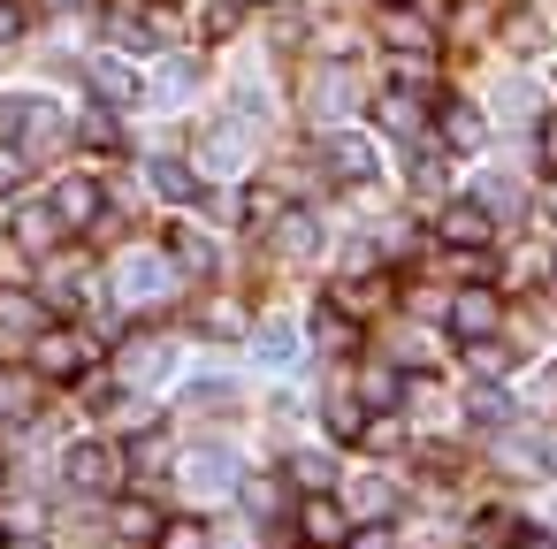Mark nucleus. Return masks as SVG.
<instances>
[{
    "instance_id": "72a5a7b5",
    "label": "nucleus",
    "mask_w": 557,
    "mask_h": 549,
    "mask_svg": "<svg viewBox=\"0 0 557 549\" xmlns=\"http://www.w3.org/2000/svg\"><path fill=\"white\" fill-rule=\"evenodd\" d=\"M153 549H214V541H207V526H199V519H169Z\"/></svg>"
},
{
    "instance_id": "423d86ee",
    "label": "nucleus",
    "mask_w": 557,
    "mask_h": 549,
    "mask_svg": "<svg viewBox=\"0 0 557 549\" xmlns=\"http://www.w3.org/2000/svg\"><path fill=\"white\" fill-rule=\"evenodd\" d=\"M496 458H504L511 481H549V473H557V442H549V435H504Z\"/></svg>"
},
{
    "instance_id": "473e14b6",
    "label": "nucleus",
    "mask_w": 557,
    "mask_h": 549,
    "mask_svg": "<svg viewBox=\"0 0 557 549\" xmlns=\"http://www.w3.org/2000/svg\"><path fill=\"white\" fill-rule=\"evenodd\" d=\"M329 435H336V442H359V435H367V412H359L351 397H336V404H329Z\"/></svg>"
},
{
    "instance_id": "a19ab883",
    "label": "nucleus",
    "mask_w": 557,
    "mask_h": 549,
    "mask_svg": "<svg viewBox=\"0 0 557 549\" xmlns=\"http://www.w3.org/2000/svg\"><path fill=\"white\" fill-rule=\"evenodd\" d=\"M359 442H367V450H397V442H405V427H397V420H367V435H359Z\"/></svg>"
},
{
    "instance_id": "37998d69",
    "label": "nucleus",
    "mask_w": 557,
    "mask_h": 549,
    "mask_svg": "<svg viewBox=\"0 0 557 549\" xmlns=\"http://www.w3.org/2000/svg\"><path fill=\"white\" fill-rule=\"evenodd\" d=\"M115 138H123V130H115V115H85V146H100V153H108Z\"/></svg>"
},
{
    "instance_id": "a878e982",
    "label": "nucleus",
    "mask_w": 557,
    "mask_h": 549,
    "mask_svg": "<svg viewBox=\"0 0 557 549\" xmlns=\"http://www.w3.org/2000/svg\"><path fill=\"white\" fill-rule=\"evenodd\" d=\"M344 511H351V519H389L397 496H389V481H359V488L344 496Z\"/></svg>"
},
{
    "instance_id": "dca6fc26",
    "label": "nucleus",
    "mask_w": 557,
    "mask_h": 549,
    "mask_svg": "<svg viewBox=\"0 0 557 549\" xmlns=\"http://www.w3.org/2000/svg\"><path fill=\"white\" fill-rule=\"evenodd\" d=\"M275 245H283V252H290V260H313V252H321V222H313V214H298V207H290V214H283V222H275Z\"/></svg>"
},
{
    "instance_id": "2f4dec72",
    "label": "nucleus",
    "mask_w": 557,
    "mask_h": 549,
    "mask_svg": "<svg viewBox=\"0 0 557 549\" xmlns=\"http://www.w3.org/2000/svg\"><path fill=\"white\" fill-rule=\"evenodd\" d=\"M359 397H367V404H397V397H405V382H397L389 366H367V374H359Z\"/></svg>"
},
{
    "instance_id": "412c9836",
    "label": "nucleus",
    "mask_w": 557,
    "mask_h": 549,
    "mask_svg": "<svg viewBox=\"0 0 557 549\" xmlns=\"http://www.w3.org/2000/svg\"><path fill=\"white\" fill-rule=\"evenodd\" d=\"M466 420H473V427H504V420H511V397H504L496 382H473V389H466Z\"/></svg>"
},
{
    "instance_id": "b1692460",
    "label": "nucleus",
    "mask_w": 557,
    "mask_h": 549,
    "mask_svg": "<svg viewBox=\"0 0 557 549\" xmlns=\"http://www.w3.org/2000/svg\"><path fill=\"white\" fill-rule=\"evenodd\" d=\"M115 526H123L131 541H161V526H169V519H161L153 503H138V496H123V503H115Z\"/></svg>"
},
{
    "instance_id": "2eb2a0df",
    "label": "nucleus",
    "mask_w": 557,
    "mask_h": 549,
    "mask_svg": "<svg viewBox=\"0 0 557 549\" xmlns=\"http://www.w3.org/2000/svg\"><path fill=\"white\" fill-rule=\"evenodd\" d=\"M382 39H389L397 54H420V62H428V47H435V32H428L420 16H405V9H389V16H382Z\"/></svg>"
},
{
    "instance_id": "f03ea898",
    "label": "nucleus",
    "mask_w": 557,
    "mask_h": 549,
    "mask_svg": "<svg viewBox=\"0 0 557 549\" xmlns=\"http://www.w3.org/2000/svg\"><path fill=\"white\" fill-rule=\"evenodd\" d=\"M92 359H100V351H92V336H77V328H47V336L32 344V374H39V382H77Z\"/></svg>"
},
{
    "instance_id": "c03bdc74",
    "label": "nucleus",
    "mask_w": 557,
    "mask_h": 549,
    "mask_svg": "<svg viewBox=\"0 0 557 549\" xmlns=\"http://www.w3.org/2000/svg\"><path fill=\"white\" fill-rule=\"evenodd\" d=\"M24 39V9H16V0H0V47H16Z\"/></svg>"
},
{
    "instance_id": "a18cd8bd",
    "label": "nucleus",
    "mask_w": 557,
    "mask_h": 549,
    "mask_svg": "<svg viewBox=\"0 0 557 549\" xmlns=\"http://www.w3.org/2000/svg\"><path fill=\"white\" fill-rule=\"evenodd\" d=\"M245 503H252V511H275L283 496H275V481H245Z\"/></svg>"
},
{
    "instance_id": "5701e85b",
    "label": "nucleus",
    "mask_w": 557,
    "mask_h": 549,
    "mask_svg": "<svg viewBox=\"0 0 557 549\" xmlns=\"http://www.w3.org/2000/svg\"><path fill=\"white\" fill-rule=\"evenodd\" d=\"M336 305H344L351 321H359V313H382V305H389V283H382V275H359V283L336 290Z\"/></svg>"
},
{
    "instance_id": "6ab92c4d",
    "label": "nucleus",
    "mask_w": 557,
    "mask_h": 549,
    "mask_svg": "<svg viewBox=\"0 0 557 549\" xmlns=\"http://www.w3.org/2000/svg\"><path fill=\"white\" fill-rule=\"evenodd\" d=\"M146 184H153V191H161L169 207H184V199H199V176H191L184 161H153V169H146Z\"/></svg>"
},
{
    "instance_id": "f257e3e1",
    "label": "nucleus",
    "mask_w": 557,
    "mask_h": 549,
    "mask_svg": "<svg viewBox=\"0 0 557 549\" xmlns=\"http://www.w3.org/2000/svg\"><path fill=\"white\" fill-rule=\"evenodd\" d=\"M176 260L169 252H123L115 260V275H108V290H115V305H169L176 298Z\"/></svg>"
},
{
    "instance_id": "393cba45",
    "label": "nucleus",
    "mask_w": 557,
    "mask_h": 549,
    "mask_svg": "<svg viewBox=\"0 0 557 549\" xmlns=\"http://www.w3.org/2000/svg\"><path fill=\"white\" fill-rule=\"evenodd\" d=\"M252 359H260V366H290V359H298V328H283V321L260 328V336H252Z\"/></svg>"
},
{
    "instance_id": "f704fd0d",
    "label": "nucleus",
    "mask_w": 557,
    "mask_h": 549,
    "mask_svg": "<svg viewBox=\"0 0 557 549\" xmlns=\"http://www.w3.org/2000/svg\"><path fill=\"white\" fill-rule=\"evenodd\" d=\"M313 100H321V115H351V77H336V70H329V77L313 85Z\"/></svg>"
},
{
    "instance_id": "4c0bfd02",
    "label": "nucleus",
    "mask_w": 557,
    "mask_h": 549,
    "mask_svg": "<svg viewBox=\"0 0 557 549\" xmlns=\"http://www.w3.org/2000/svg\"><path fill=\"white\" fill-rule=\"evenodd\" d=\"M382 123H389V130H420V108H412V92H389V100H382Z\"/></svg>"
},
{
    "instance_id": "f8f14e48",
    "label": "nucleus",
    "mask_w": 557,
    "mask_h": 549,
    "mask_svg": "<svg viewBox=\"0 0 557 549\" xmlns=\"http://www.w3.org/2000/svg\"><path fill=\"white\" fill-rule=\"evenodd\" d=\"M321 161H329L336 184H367V176H374V146H367V138H329Z\"/></svg>"
},
{
    "instance_id": "6e6552de",
    "label": "nucleus",
    "mask_w": 557,
    "mask_h": 549,
    "mask_svg": "<svg viewBox=\"0 0 557 549\" xmlns=\"http://www.w3.org/2000/svg\"><path fill=\"white\" fill-rule=\"evenodd\" d=\"M443 245H458V252H481L488 237H496V214L481 207V199H458V207H443Z\"/></svg>"
},
{
    "instance_id": "c85d7f7f",
    "label": "nucleus",
    "mask_w": 557,
    "mask_h": 549,
    "mask_svg": "<svg viewBox=\"0 0 557 549\" xmlns=\"http://www.w3.org/2000/svg\"><path fill=\"white\" fill-rule=\"evenodd\" d=\"M199 328H207V336H245V305L207 298V305H199Z\"/></svg>"
},
{
    "instance_id": "bb28decb",
    "label": "nucleus",
    "mask_w": 557,
    "mask_h": 549,
    "mask_svg": "<svg viewBox=\"0 0 557 549\" xmlns=\"http://www.w3.org/2000/svg\"><path fill=\"white\" fill-rule=\"evenodd\" d=\"M108 39H115V47H131V54H146V47H153V24H146V16H131V9H115V16H108Z\"/></svg>"
},
{
    "instance_id": "7c9ffc66",
    "label": "nucleus",
    "mask_w": 557,
    "mask_h": 549,
    "mask_svg": "<svg viewBox=\"0 0 557 549\" xmlns=\"http://www.w3.org/2000/svg\"><path fill=\"white\" fill-rule=\"evenodd\" d=\"M290 481H298L306 496H329V458H321V450H298V458H290Z\"/></svg>"
},
{
    "instance_id": "aec40b11",
    "label": "nucleus",
    "mask_w": 557,
    "mask_h": 549,
    "mask_svg": "<svg viewBox=\"0 0 557 549\" xmlns=\"http://www.w3.org/2000/svg\"><path fill=\"white\" fill-rule=\"evenodd\" d=\"M169 260H176L184 275H214V245H207L199 229H169Z\"/></svg>"
},
{
    "instance_id": "9d476101",
    "label": "nucleus",
    "mask_w": 557,
    "mask_h": 549,
    "mask_svg": "<svg viewBox=\"0 0 557 549\" xmlns=\"http://www.w3.org/2000/svg\"><path fill=\"white\" fill-rule=\"evenodd\" d=\"M245 153H252V138H245L237 123H222V130H207L199 169H207V176H237V169H245Z\"/></svg>"
},
{
    "instance_id": "ddd939ff",
    "label": "nucleus",
    "mask_w": 557,
    "mask_h": 549,
    "mask_svg": "<svg viewBox=\"0 0 557 549\" xmlns=\"http://www.w3.org/2000/svg\"><path fill=\"white\" fill-rule=\"evenodd\" d=\"M39 404V374L32 366H0V420H32Z\"/></svg>"
},
{
    "instance_id": "de8ad7c7",
    "label": "nucleus",
    "mask_w": 557,
    "mask_h": 549,
    "mask_svg": "<svg viewBox=\"0 0 557 549\" xmlns=\"http://www.w3.org/2000/svg\"><path fill=\"white\" fill-rule=\"evenodd\" d=\"M511 549H557V541H534V534H527V541H511Z\"/></svg>"
},
{
    "instance_id": "39448f33",
    "label": "nucleus",
    "mask_w": 557,
    "mask_h": 549,
    "mask_svg": "<svg viewBox=\"0 0 557 549\" xmlns=\"http://www.w3.org/2000/svg\"><path fill=\"white\" fill-rule=\"evenodd\" d=\"M0 130L16 146H62V115L47 100H0Z\"/></svg>"
},
{
    "instance_id": "58836bf2",
    "label": "nucleus",
    "mask_w": 557,
    "mask_h": 549,
    "mask_svg": "<svg viewBox=\"0 0 557 549\" xmlns=\"http://www.w3.org/2000/svg\"><path fill=\"white\" fill-rule=\"evenodd\" d=\"M466 351H473V374H504V366H511V351H504L496 336H488V344H466Z\"/></svg>"
},
{
    "instance_id": "ea45409f",
    "label": "nucleus",
    "mask_w": 557,
    "mask_h": 549,
    "mask_svg": "<svg viewBox=\"0 0 557 549\" xmlns=\"http://www.w3.org/2000/svg\"><path fill=\"white\" fill-rule=\"evenodd\" d=\"M184 404L191 412H214V404H230V382H199V389H184Z\"/></svg>"
},
{
    "instance_id": "c756f323",
    "label": "nucleus",
    "mask_w": 557,
    "mask_h": 549,
    "mask_svg": "<svg viewBox=\"0 0 557 549\" xmlns=\"http://www.w3.org/2000/svg\"><path fill=\"white\" fill-rule=\"evenodd\" d=\"M511 534H519L511 511H481V519H473V549H511Z\"/></svg>"
},
{
    "instance_id": "cd10ccee",
    "label": "nucleus",
    "mask_w": 557,
    "mask_h": 549,
    "mask_svg": "<svg viewBox=\"0 0 557 549\" xmlns=\"http://www.w3.org/2000/svg\"><path fill=\"white\" fill-rule=\"evenodd\" d=\"M16 237H24L32 252H54V237H62V222H54V207H32V214L16 222Z\"/></svg>"
},
{
    "instance_id": "e433bc0d",
    "label": "nucleus",
    "mask_w": 557,
    "mask_h": 549,
    "mask_svg": "<svg viewBox=\"0 0 557 549\" xmlns=\"http://www.w3.org/2000/svg\"><path fill=\"white\" fill-rule=\"evenodd\" d=\"M169 366V344H131V382H153Z\"/></svg>"
},
{
    "instance_id": "09e8293b",
    "label": "nucleus",
    "mask_w": 557,
    "mask_h": 549,
    "mask_svg": "<svg viewBox=\"0 0 557 549\" xmlns=\"http://www.w3.org/2000/svg\"><path fill=\"white\" fill-rule=\"evenodd\" d=\"M549 161H557V130H549Z\"/></svg>"
},
{
    "instance_id": "8fccbe9b",
    "label": "nucleus",
    "mask_w": 557,
    "mask_h": 549,
    "mask_svg": "<svg viewBox=\"0 0 557 549\" xmlns=\"http://www.w3.org/2000/svg\"><path fill=\"white\" fill-rule=\"evenodd\" d=\"M237 9H252V0H237Z\"/></svg>"
},
{
    "instance_id": "1a4fd4ad",
    "label": "nucleus",
    "mask_w": 557,
    "mask_h": 549,
    "mask_svg": "<svg viewBox=\"0 0 557 549\" xmlns=\"http://www.w3.org/2000/svg\"><path fill=\"white\" fill-rule=\"evenodd\" d=\"M100 214H108V191H100L92 176H70V184L54 191V222H62V229H92Z\"/></svg>"
},
{
    "instance_id": "4468645a",
    "label": "nucleus",
    "mask_w": 557,
    "mask_h": 549,
    "mask_svg": "<svg viewBox=\"0 0 557 549\" xmlns=\"http://www.w3.org/2000/svg\"><path fill=\"white\" fill-rule=\"evenodd\" d=\"M435 130H443V146H450V153H473L488 123H481L473 108H458V100H443V115H435Z\"/></svg>"
},
{
    "instance_id": "0eeeda50",
    "label": "nucleus",
    "mask_w": 557,
    "mask_h": 549,
    "mask_svg": "<svg viewBox=\"0 0 557 549\" xmlns=\"http://www.w3.org/2000/svg\"><path fill=\"white\" fill-rule=\"evenodd\" d=\"M298 534H306L313 549H344V541H351V511H344L336 496H306V503H298Z\"/></svg>"
},
{
    "instance_id": "f3484780",
    "label": "nucleus",
    "mask_w": 557,
    "mask_h": 549,
    "mask_svg": "<svg viewBox=\"0 0 557 549\" xmlns=\"http://www.w3.org/2000/svg\"><path fill=\"white\" fill-rule=\"evenodd\" d=\"M313 344H321V351H351V344H359V321H351V313L329 298V305L313 313Z\"/></svg>"
},
{
    "instance_id": "9b49d317",
    "label": "nucleus",
    "mask_w": 557,
    "mask_h": 549,
    "mask_svg": "<svg viewBox=\"0 0 557 549\" xmlns=\"http://www.w3.org/2000/svg\"><path fill=\"white\" fill-rule=\"evenodd\" d=\"M0 328H9V336H47V298L39 290H0Z\"/></svg>"
},
{
    "instance_id": "7ed1b4c3",
    "label": "nucleus",
    "mask_w": 557,
    "mask_h": 549,
    "mask_svg": "<svg viewBox=\"0 0 557 549\" xmlns=\"http://www.w3.org/2000/svg\"><path fill=\"white\" fill-rule=\"evenodd\" d=\"M62 473H70V488H85V496H108V488L123 481V450H115V442H77V450L62 458Z\"/></svg>"
},
{
    "instance_id": "a211bd4d",
    "label": "nucleus",
    "mask_w": 557,
    "mask_h": 549,
    "mask_svg": "<svg viewBox=\"0 0 557 549\" xmlns=\"http://www.w3.org/2000/svg\"><path fill=\"white\" fill-rule=\"evenodd\" d=\"M85 77H92V92H100L108 108H131V100H138V77H131L123 62H92Z\"/></svg>"
},
{
    "instance_id": "c9c22d12",
    "label": "nucleus",
    "mask_w": 557,
    "mask_h": 549,
    "mask_svg": "<svg viewBox=\"0 0 557 549\" xmlns=\"http://www.w3.org/2000/svg\"><path fill=\"white\" fill-rule=\"evenodd\" d=\"M283 214H290V207H283L268 184H252V191H245V222H283Z\"/></svg>"
},
{
    "instance_id": "49530a36",
    "label": "nucleus",
    "mask_w": 557,
    "mask_h": 549,
    "mask_svg": "<svg viewBox=\"0 0 557 549\" xmlns=\"http://www.w3.org/2000/svg\"><path fill=\"white\" fill-rule=\"evenodd\" d=\"M0 549H47V541H32V534H16V541H0Z\"/></svg>"
},
{
    "instance_id": "4be33fe9",
    "label": "nucleus",
    "mask_w": 557,
    "mask_h": 549,
    "mask_svg": "<svg viewBox=\"0 0 557 549\" xmlns=\"http://www.w3.org/2000/svg\"><path fill=\"white\" fill-rule=\"evenodd\" d=\"M184 481H191L199 496H222V488H237V473H230V458H214V450H199V458H184Z\"/></svg>"
},
{
    "instance_id": "20e7f679",
    "label": "nucleus",
    "mask_w": 557,
    "mask_h": 549,
    "mask_svg": "<svg viewBox=\"0 0 557 549\" xmlns=\"http://www.w3.org/2000/svg\"><path fill=\"white\" fill-rule=\"evenodd\" d=\"M496 321H504V305H496V290H481V283H466V290L450 298V336H458V344H488V336H496Z\"/></svg>"
},
{
    "instance_id": "79ce46f5",
    "label": "nucleus",
    "mask_w": 557,
    "mask_h": 549,
    "mask_svg": "<svg viewBox=\"0 0 557 549\" xmlns=\"http://www.w3.org/2000/svg\"><path fill=\"white\" fill-rule=\"evenodd\" d=\"M16 184H24V146L0 138V191H16Z\"/></svg>"
}]
</instances>
